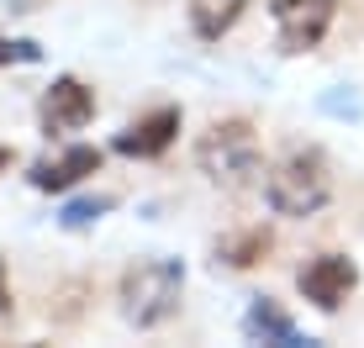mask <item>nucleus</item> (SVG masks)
Wrapping results in <instances>:
<instances>
[{"mask_svg":"<svg viewBox=\"0 0 364 348\" xmlns=\"http://www.w3.org/2000/svg\"><path fill=\"white\" fill-rule=\"evenodd\" d=\"M196 169L211 185L243 195L254 185H264V153H259V132L248 116H217L196 138Z\"/></svg>","mask_w":364,"mask_h":348,"instance_id":"1","label":"nucleus"},{"mask_svg":"<svg viewBox=\"0 0 364 348\" xmlns=\"http://www.w3.org/2000/svg\"><path fill=\"white\" fill-rule=\"evenodd\" d=\"M185 295V259H137L117 280V312L127 327L154 332L180 312Z\"/></svg>","mask_w":364,"mask_h":348,"instance_id":"2","label":"nucleus"},{"mask_svg":"<svg viewBox=\"0 0 364 348\" xmlns=\"http://www.w3.org/2000/svg\"><path fill=\"white\" fill-rule=\"evenodd\" d=\"M264 201L274 217H291V222H306L317 217L322 206L333 201V164L317 143H301L280 158L269 174H264Z\"/></svg>","mask_w":364,"mask_h":348,"instance_id":"3","label":"nucleus"},{"mask_svg":"<svg viewBox=\"0 0 364 348\" xmlns=\"http://www.w3.org/2000/svg\"><path fill=\"white\" fill-rule=\"evenodd\" d=\"M338 16V0H269V21H274V43L285 58L317 53Z\"/></svg>","mask_w":364,"mask_h":348,"instance_id":"4","label":"nucleus"},{"mask_svg":"<svg viewBox=\"0 0 364 348\" xmlns=\"http://www.w3.org/2000/svg\"><path fill=\"white\" fill-rule=\"evenodd\" d=\"M95 121V90L74 74H58L53 85L37 101V127L43 138H69V132H85Z\"/></svg>","mask_w":364,"mask_h":348,"instance_id":"5","label":"nucleus"},{"mask_svg":"<svg viewBox=\"0 0 364 348\" xmlns=\"http://www.w3.org/2000/svg\"><path fill=\"white\" fill-rule=\"evenodd\" d=\"M296 290L306 295L322 317H333L338 306L359 290V264L348 254H317V259H306V264L296 269Z\"/></svg>","mask_w":364,"mask_h":348,"instance_id":"6","label":"nucleus"},{"mask_svg":"<svg viewBox=\"0 0 364 348\" xmlns=\"http://www.w3.org/2000/svg\"><path fill=\"white\" fill-rule=\"evenodd\" d=\"M180 127H185L180 106H154V111H143V116H132L127 127L111 138V153H122V158H164L174 148V138H180Z\"/></svg>","mask_w":364,"mask_h":348,"instance_id":"7","label":"nucleus"},{"mask_svg":"<svg viewBox=\"0 0 364 348\" xmlns=\"http://www.w3.org/2000/svg\"><path fill=\"white\" fill-rule=\"evenodd\" d=\"M100 164H106V153H100L95 143H69L64 153L37 158V164L27 169V185L43 190V195H69L74 185H85L90 174H100Z\"/></svg>","mask_w":364,"mask_h":348,"instance_id":"8","label":"nucleus"},{"mask_svg":"<svg viewBox=\"0 0 364 348\" xmlns=\"http://www.w3.org/2000/svg\"><path fill=\"white\" fill-rule=\"evenodd\" d=\"M243 338L248 343H274V348H306L311 338L296 327V317L285 312L274 295H254L243 312Z\"/></svg>","mask_w":364,"mask_h":348,"instance_id":"9","label":"nucleus"},{"mask_svg":"<svg viewBox=\"0 0 364 348\" xmlns=\"http://www.w3.org/2000/svg\"><path fill=\"white\" fill-rule=\"evenodd\" d=\"M211 254H217L222 269H259V264H269V254H274V232L264 222H248V227L222 232Z\"/></svg>","mask_w":364,"mask_h":348,"instance_id":"10","label":"nucleus"},{"mask_svg":"<svg viewBox=\"0 0 364 348\" xmlns=\"http://www.w3.org/2000/svg\"><path fill=\"white\" fill-rule=\"evenodd\" d=\"M248 11V0H196L191 6V32L200 43H217L237 27V16Z\"/></svg>","mask_w":364,"mask_h":348,"instance_id":"11","label":"nucleus"},{"mask_svg":"<svg viewBox=\"0 0 364 348\" xmlns=\"http://www.w3.org/2000/svg\"><path fill=\"white\" fill-rule=\"evenodd\" d=\"M106 211H117V195L100 190V195H69L64 206H58V227L64 232H90Z\"/></svg>","mask_w":364,"mask_h":348,"instance_id":"12","label":"nucleus"},{"mask_svg":"<svg viewBox=\"0 0 364 348\" xmlns=\"http://www.w3.org/2000/svg\"><path fill=\"white\" fill-rule=\"evenodd\" d=\"M90 280H64L53 285V295H48V322L53 327H74V322L85 317V306H90Z\"/></svg>","mask_w":364,"mask_h":348,"instance_id":"13","label":"nucleus"},{"mask_svg":"<svg viewBox=\"0 0 364 348\" xmlns=\"http://www.w3.org/2000/svg\"><path fill=\"white\" fill-rule=\"evenodd\" d=\"M16 64H43V43L0 32V69H16Z\"/></svg>","mask_w":364,"mask_h":348,"instance_id":"14","label":"nucleus"},{"mask_svg":"<svg viewBox=\"0 0 364 348\" xmlns=\"http://www.w3.org/2000/svg\"><path fill=\"white\" fill-rule=\"evenodd\" d=\"M322 111H333V116H359V95H322Z\"/></svg>","mask_w":364,"mask_h":348,"instance_id":"15","label":"nucleus"},{"mask_svg":"<svg viewBox=\"0 0 364 348\" xmlns=\"http://www.w3.org/2000/svg\"><path fill=\"white\" fill-rule=\"evenodd\" d=\"M11 317H16V301H11V285H6V264H0V332L11 327Z\"/></svg>","mask_w":364,"mask_h":348,"instance_id":"16","label":"nucleus"},{"mask_svg":"<svg viewBox=\"0 0 364 348\" xmlns=\"http://www.w3.org/2000/svg\"><path fill=\"white\" fill-rule=\"evenodd\" d=\"M37 6H43V0H6V11H11V16H32Z\"/></svg>","mask_w":364,"mask_h":348,"instance_id":"17","label":"nucleus"},{"mask_svg":"<svg viewBox=\"0 0 364 348\" xmlns=\"http://www.w3.org/2000/svg\"><path fill=\"white\" fill-rule=\"evenodd\" d=\"M11 164H16V153H11V148H0V174H6Z\"/></svg>","mask_w":364,"mask_h":348,"instance_id":"18","label":"nucleus"}]
</instances>
